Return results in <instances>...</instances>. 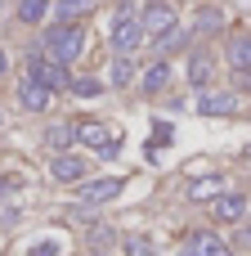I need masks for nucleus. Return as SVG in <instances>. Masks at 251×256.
<instances>
[{
    "label": "nucleus",
    "instance_id": "a211bd4d",
    "mask_svg": "<svg viewBox=\"0 0 251 256\" xmlns=\"http://www.w3.org/2000/svg\"><path fill=\"white\" fill-rule=\"evenodd\" d=\"M67 90H72L76 99H94V94H103V81H94V76H76V81H67Z\"/></svg>",
    "mask_w": 251,
    "mask_h": 256
},
{
    "label": "nucleus",
    "instance_id": "ddd939ff",
    "mask_svg": "<svg viewBox=\"0 0 251 256\" xmlns=\"http://www.w3.org/2000/svg\"><path fill=\"white\" fill-rule=\"evenodd\" d=\"M166 81H171V63H162V58H157V63L144 72V81H139V86H144V94H157Z\"/></svg>",
    "mask_w": 251,
    "mask_h": 256
},
{
    "label": "nucleus",
    "instance_id": "b1692460",
    "mask_svg": "<svg viewBox=\"0 0 251 256\" xmlns=\"http://www.w3.org/2000/svg\"><path fill=\"white\" fill-rule=\"evenodd\" d=\"M4 72H9V54L0 50V76H4Z\"/></svg>",
    "mask_w": 251,
    "mask_h": 256
},
{
    "label": "nucleus",
    "instance_id": "aec40b11",
    "mask_svg": "<svg viewBox=\"0 0 251 256\" xmlns=\"http://www.w3.org/2000/svg\"><path fill=\"white\" fill-rule=\"evenodd\" d=\"M130 76H135V68H130V58H117L112 63V72H108V81L121 90V86H130Z\"/></svg>",
    "mask_w": 251,
    "mask_h": 256
},
{
    "label": "nucleus",
    "instance_id": "7ed1b4c3",
    "mask_svg": "<svg viewBox=\"0 0 251 256\" xmlns=\"http://www.w3.org/2000/svg\"><path fill=\"white\" fill-rule=\"evenodd\" d=\"M49 176H54L58 184H81V180L90 176V162H85L81 153H67V148H63V153L49 162Z\"/></svg>",
    "mask_w": 251,
    "mask_h": 256
},
{
    "label": "nucleus",
    "instance_id": "f3484780",
    "mask_svg": "<svg viewBox=\"0 0 251 256\" xmlns=\"http://www.w3.org/2000/svg\"><path fill=\"white\" fill-rule=\"evenodd\" d=\"M189 81H193V86H211V58H207V54H193V63H189Z\"/></svg>",
    "mask_w": 251,
    "mask_h": 256
},
{
    "label": "nucleus",
    "instance_id": "4468645a",
    "mask_svg": "<svg viewBox=\"0 0 251 256\" xmlns=\"http://www.w3.org/2000/svg\"><path fill=\"white\" fill-rule=\"evenodd\" d=\"M99 0H54V14L63 18V22H72V18H81V14H90Z\"/></svg>",
    "mask_w": 251,
    "mask_h": 256
},
{
    "label": "nucleus",
    "instance_id": "6ab92c4d",
    "mask_svg": "<svg viewBox=\"0 0 251 256\" xmlns=\"http://www.w3.org/2000/svg\"><path fill=\"white\" fill-rule=\"evenodd\" d=\"M45 9H49V0H18V18L22 22H40Z\"/></svg>",
    "mask_w": 251,
    "mask_h": 256
},
{
    "label": "nucleus",
    "instance_id": "6e6552de",
    "mask_svg": "<svg viewBox=\"0 0 251 256\" xmlns=\"http://www.w3.org/2000/svg\"><path fill=\"white\" fill-rule=\"evenodd\" d=\"M211 216L220 220V225H234V220H243L247 216V198L243 194H216V202H211Z\"/></svg>",
    "mask_w": 251,
    "mask_h": 256
},
{
    "label": "nucleus",
    "instance_id": "9d476101",
    "mask_svg": "<svg viewBox=\"0 0 251 256\" xmlns=\"http://www.w3.org/2000/svg\"><path fill=\"white\" fill-rule=\"evenodd\" d=\"M18 104H22L27 112H40V108H49V90H45L40 81L22 76V86H18Z\"/></svg>",
    "mask_w": 251,
    "mask_h": 256
},
{
    "label": "nucleus",
    "instance_id": "1a4fd4ad",
    "mask_svg": "<svg viewBox=\"0 0 251 256\" xmlns=\"http://www.w3.org/2000/svg\"><path fill=\"white\" fill-rule=\"evenodd\" d=\"M180 256H234L216 234H189V243H184V252Z\"/></svg>",
    "mask_w": 251,
    "mask_h": 256
},
{
    "label": "nucleus",
    "instance_id": "dca6fc26",
    "mask_svg": "<svg viewBox=\"0 0 251 256\" xmlns=\"http://www.w3.org/2000/svg\"><path fill=\"white\" fill-rule=\"evenodd\" d=\"M45 140H49V148H58V153H63V148H72V144H76V126L58 122V126H49V135H45Z\"/></svg>",
    "mask_w": 251,
    "mask_h": 256
},
{
    "label": "nucleus",
    "instance_id": "20e7f679",
    "mask_svg": "<svg viewBox=\"0 0 251 256\" xmlns=\"http://www.w3.org/2000/svg\"><path fill=\"white\" fill-rule=\"evenodd\" d=\"M121 189H126V184H121L117 176H112V180H90V184L81 180V189H76V202H81V207H103V202H112Z\"/></svg>",
    "mask_w": 251,
    "mask_h": 256
},
{
    "label": "nucleus",
    "instance_id": "4be33fe9",
    "mask_svg": "<svg viewBox=\"0 0 251 256\" xmlns=\"http://www.w3.org/2000/svg\"><path fill=\"white\" fill-rule=\"evenodd\" d=\"M126 252H130V256H153V243H144V238H126Z\"/></svg>",
    "mask_w": 251,
    "mask_h": 256
},
{
    "label": "nucleus",
    "instance_id": "f257e3e1",
    "mask_svg": "<svg viewBox=\"0 0 251 256\" xmlns=\"http://www.w3.org/2000/svg\"><path fill=\"white\" fill-rule=\"evenodd\" d=\"M40 45H45V54L54 58V63H72L76 54H81V32L72 27V22H63V27H45L40 32Z\"/></svg>",
    "mask_w": 251,
    "mask_h": 256
},
{
    "label": "nucleus",
    "instance_id": "f8f14e48",
    "mask_svg": "<svg viewBox=\"0 0 251 256\" xmlns=\"http://www.w3.org/2000/svg\"><path fill=\"white\" fill-rule=\"evenodd\" d=\"M229 63H234V68H243V72L251 68V32H243V36H234V40H229Z\"/></svg>",
    "mask_w": 251,
    "mask_h": 256
},
{
    "label": "nucleus",
    "instance_id": "39448f33",
    "mask_svg": "<svg viewBox=\"0 0 251 256\" xmlns=\"http://www.w3.org/2000/svg\"><path fill=\"white\" fill-rule=\"evenodd\" d=\"M139 40H144V22H139L130 9H121V14H117V22H112V45L126 54V50H135Z\"/></svg>",
    "mask_w": 251,
    "mask_h": 256
},
{
    "label": "nucleus",
    "instance_id": "0eeeda50",
    "mask_svg": "<svg viewBox=\"0 0 251 256\" xmlns=\"http://www.w3.org/2000/svg\"><path fill=\"white\" fill-rule=\"evenodd\" d=\"M139 22H144V36H162V32L175 22V9H171L166 0H148L144 14H139Z\"/></svg>",
    "mask_w": 251,
    "mask_h": 256
},
{
    "label": "nucleus",
    "instance_id": "5701e85b",
    "mask_svg": "<svg viewBox=\"0 0 251 256\" xmlns=\"http://www.w3.org/2000/svg\"><path fill=\"white\" fill-rule=\"evenodd\" d=\"M36 256H58V248H54V243H45V248H36Z\"/></svg>",
    "mask_w": 251,
    "mask_h": 256
},
{
    "label": "nucleus",
    "instance_id": "393cba45",
    "mask_svg": "<svg viewBox=\"0 0 251 256\" xmlns=\"http://www.w3.org/2000/svg\"><path fill=\"white\" fill-rule=\"evenodd\" d=\"M247 162H251V148H247Z\"/></svg>",
    "mask_w": 251,
    "mask_h": 256
},
{
    "label": "nucleus",
    "instance_id": "423d86ee",
    "mask_svg": "<svg viewBox=\"0 0 251 256\" xmlns=\"http://www.w3.org/2000/svg\"><path fill=\"white\" fill-rule=\"evenodd\" d=\"M76 140L90 144V148H99V153H117V148H121V140H117L112 126H103V122H81V126H76Z\"/></svg>",
    "mask_w": 251,
    "mask_h": 256
},
{
    "label": "nucleus",
    "instance_id": "412c9836",
    "mask_svg": "<svg viewBox=\"0 0 251 256\" xmlns=\"http://www.w3.org/2000/svg\"><path fill=\"white\" fill-rule=\"evenodd\" d=\"M211 27H220V9H202V18H198V32H211Z\"/></svg>",
    "mask_w": 251,
    "mask_h": 256
},
{
    "label": "nucleus",
    "instance_id": "f03ea898",
    "mask_svg": "<svg viewBox=\"0 0 251 256\" xmlns=\"http://www.w3.org/2000/svg\"><path fill=\"white\" fill-rule=\"evenodd\" d=\"M27 76H31V81H40L45 90H67V81H72V76H67V68H63V63H54L49 54H40V58L31 54V58H27Z\"/></svg>",
    "mask_w": 251,
    "mask_h": 256
},
{
    "label": "nucleus",
    "instance_id": "9b49d317",
    "mask_svg": "<svg viewBox=\"0 0 251 256\" xmlns=\"http://www.w3.org/2000/svg\"><path fill=\"white\" fill-rule=\"evenodd\" d=\"M225 189V180L220 176H202V180H193L189 184V202H207V198H216Z\"/></svg>",
    "mask_w": 251,
    "mask_h": 256
},
{
    "label": "nucleus",
    "instance_id": "a878e982",
    "mask_svg": "<svg viewBox=\"0 0 251 256\" xmlns=\"http://www.w3.org/2000/svg\"><path fill=\"white\" fill-rule=\"evenodd\" d=\"M247 238H251V234H247Z\"/></svg>",
    "mask_w": 251,
    "mask_h": 256
},
{
    "label": "nucleus",
    "instance_id": "2eb2a0df",
    "mask_svg": "<svg viewBox=\"0 0 251 256\" xmlns=\"http://www.w3.org/2000/svg\"><path fill=\"white\" fill-rule=\"evenodd\" d=\"M234 108H238L234 94H207V99H198V112H207V117L211 112H234Z\"/></svg>",
    "mask_w": 251,
    "mask_h": 256
}]
</instances>
